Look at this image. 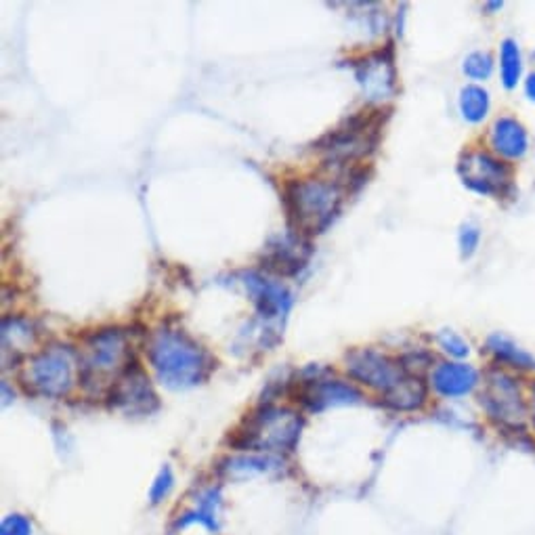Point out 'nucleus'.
<instances>
[{
  "instance_id": "obj_1",
  "label": "nucleus",
  "mask_w": 535,
  "mask_h": 535,
  "mask_svg": "<svg viewBox=\"0 0 535 535\" xmlns=\"http://www.w3.org/2000/svg\"><path fill=\"white\" fill-rule=\"evenodd\" d=\"M145 351L158 378L173 391L191 389L215 368L208 353L183 330L174 328H160L151 332Z\"/></svg>"
},
{
  "instance_id": "obj_2",
  "label": "nucleus",
  "mask_w": 535,
  "mask_h": 535,
  "mask_svg": "<svg viewBox=\"0 0 535 535\" xmlns=\"http://www.w3.org/2000/svg\"><path fill=\"white\" fill-rule=\"evenodd\" d=\"M343 204V191L332 181L304 179L286 190V206L298 233L315 235L330 225Z\"/></svg>"
},
{
  "instance_id": "obj_3",
  "label": "nucleus",
  "mask_w": 535,
  "mask_h": 535,
  "mask_svg": "<svg viewBox=\"0 0 535 535\" xmlns=\"http://www.w3.org/2000/svg\"><path fill=\"white\" fill-rule=\"evenodd\" d=\"M78 360V382H82L86 389H91V386L97 389L111 378L116 382L131 366L126 334L118 328H103V330L88 334L82 343Z\"/></svg>"
},
{
  "instance_id": "obj_4",
  "label": "nucleus",
  "mask_w": 535,
  "mask_h": 535,
  "mask_svg": "<svg viewBox=\"0 0 535 535\" xmlns=\"http://www.w3.org/2000/svg\"><path fill=\"white\" fill-rule=\"evenodd\" d=\"M80 376L78 353L69 346L51 345L32 355L21 372L23 385L45 397H63Z\"/></svg>"
},
{
  "instance_id": "obj_5",
  "label": "nucleus",
  "mask_w": 535,
  "mask_h": 535,
  "mask_svg": "<svg viewBox=\"0 0 535 535\" xmlns=\"http://www.w3.org/2000/svg\"><path fill=\"white\" fill-rule=\"evenodd\" d=\"M303 418L286 408H263L246 420L239 445L261 451H290L301 437Z\"/></svg>"
},
{
  "instance_id": "obj_6",
  "label": "nucleus",
  "mask_w": 535,
  "mask_h": 535,
  "mask_svg": "<svg viewBox=\"0 0 535 535\" xmlns=\"http://www.w3.org/2000/svg\"><path fill=\"white\" fill-rule=\"evenodd\" d=\"M382 111H361V114L353 116L346 120L343 126L336 128L323 139L321 150L326 151L332 162L346 164L363 158L374 150L376 141H378L380 126L385 125V116Z\"/></svg>"
},
{
  "instance_id": "obj_7",
  "label": "nucleus",
  "mask_w": 535,
  "mask_h": 535,
  "mask_svg": "<svg viewBox=\"0 0 535 535\" xmlns=\"http://www.w3.org/2000/svg\"><path fill=\"white\" fill-rule=\"evenodd\" d=\"M462 183L479 196L502 198L513 190V166L483 150H468L458 162Z\"/></svg>"
},
{
  "instance_id": "obj_8",
  "label": "nucleus",
  "mask_w": 535,
  "mask_h": 535,
  "mask_svg": "<svg viewBox=\"0 0 535 535\" xmlns=\"http://www.w3.org/2000/svg\"><path fill=\"white\" fill-rule=\"evenodd\" d=\"M481 405L491 420L507 428H523L527 418V405L521 395L519 382L504 369L493 368L481 391Z\"/></svg>"
},
{
  "instance_id": "obj_9",
  "label": "nucleus",
  "mask_w": 535,
  "mask_h": 535,
  "mask_svg": "<svg viewBox=\"0 0 535 535\" xmlns=\"http://www.w3.org/2000/svg\"><path fill=\"white\" fill-rule=\"evenodd\" d=\"M346 369L363 385L386 393L395 389L408 374L401 361L374 349H355L346 355Z\"/></svg>"
},
{
  "instance_id": "obj_10",
  "label": "nucleus",
  "mask_w": 535,
  "mask_h": 535,
  "mask_svg": "<svg viewBox=\"0 0 535 535\" xmlns=\"http://www.w3.org/2000/svg\"><path fill=\"white\" fill-rule=\"evenodd\" d=\"M111 403L126 414H150L158 408L156 393L139 363L133 361L111 385Z\"/></svg>"
},
{
  "instance_id": "obj_11",
  "label": "nucleus",
  "mask_w": 535,
  "mask_h": 535,
  "mask_svg": "<svg viewBox=\"0 0 535 535\" xmlns=\"http://www.w3.org/2000/svg\"><path fill=\"white\" fill-rule=\"evenodd\" d=\"M490 147L502 160H523L529 151V133L525 125L515 116H499L491 125Z\"/></svg>"
},
{
  "instance_id": "obj_12",
  "label": "nucleus",
  "mask_w": 535,
  "mask_h": 535,
  "mask_svg": "<svg viewBox=\"0 0 535 535\" xmlns=\"http://www.w3.org/2000/svg\"><path fill=\"white\" fill-rule=\"evenodd\" d=\"M479 378V369L470 366V363L445 361L433 369L431 385L441 397L458 399L477 389Z\"/></svg>"
},
{
  "instance_id": "obj_13",
  "label": "nucleus",
  "mask_w": 535,
  "mask_h": 535,
  "mask_svg": "<svg viewBox=\"0 0 535 535\" xmlns=\"http://www.w3.org/2000/svg\"><path fill=\"white\" fill-rule=\"evenodd\" d=\"M246 288H248L252 301L256 303L258 315L267 321H278L286 317L290 309V294L284 286L273 284V281L263 280L261 275H248L246 278Z\"/></svg>"
},
{
  "instance_id": "obj_14",
  "label": "nucleus",
  "mask_w": 535,
  "mask_h": 535,
  "mask_svg": "<svg viewBox=\"0 0 535 535\" xmlns=\"http://www.w3.org/2000/svg\"><path fill=\"white\" fill-rule=\"evenodd\" d=\"M361 399V393L355 386L345 385L338 380H309L303 382L301 401L307 403L311 409L334 408V405H349L357 403Z\"/></svg>"
},
{
  "instance_id": "obj_15",
  "label": "nucleus",
  "mask_w": 535,
  "mask_h": 535,
  "mask_svg": "<svg viewBox=\"0 0 535 535\" xmlns=\"http://www.w3.org/2000/svg\"><path fill=\"white\" fill-rule=\"evenodd\" d=\"M357 78L369 95L376 99H385L395 91V68H393V59L385 53H376L368 57L360 66Z\"/></svg>"
},
{
  "instance_id": "obj_16",
  "label": "nucleus",
  "mask_w": 535,
  "mask_h": 535,
  "mask_svg": "<svg viewBox=\"0 0 535 535\" xmlns=\"http://www.w3.org/2000/svg\"><path fill=\"white\" fill-rule=\"evenodd\" d=\"M487 351H490L493 360L502 363V366L519 369V372L535 369V357L531 353L523 349L521 345H516L513 338L502 332H493L491 336L487 338Z\"/></svg>"
},
{
  "instance_id": "obj_17",
  "label": "nucleus",
  "mask_w": 535,
  "mask_h": 535,
  "mask_svg": "<svg viewBox=\"0 0 535 535\" xmlns=\"http://www.w3.org/2000/svg\"><path fill=\"white\" fill-rule=\"evenodd\" d=\"M426 401V386L418 376L409 374L399 382L395 389L389 391L385 395V403L393 409H401V411H414L420 409Z\"/></svg>"
},
{
  "instance_id": "obj_18",
  "label": "nucleus",
  "mask_w": 535,
  "mask_h": 535,
  "mask_svg": "<svg viewBox=\"0 0 535 535\" xmlns=\"http://www.w3.org/2000/svg\"><path fill=\"white\" fill-rule=\"evenodd\" d=\"M458 109H460L462 120H466L468 125H481L491 109L490 91L481 85L462 86L460 95H458Z\"/></svg>"
},
{
  "instance_id": "obj_19",
  "label": "nucleus",
  "mask_w": 535,
  "mask_h": 535,
  "mask_svg": "<svg viewBox=\"0 0 535 535\" xmlns=\"http://www.w3.org/2000/svg\"><path fill=\"white\" fill-rule=\"evenodd\" d=\"M219 510H221V496L215 487L210 490H204L199 496L196 498V507L190 513L183 515V519L179 521L181 527L187 525H202L210 531H216L219 527Z\"/></svg>"
},
{
  "instance_id": "obj_20",
  "label": "nucleus",
  "mask_w": 535,
  "mask_h": 535,
  "mask_svg": "<svg viewBox=\"0 0 535 535\" xmlns=\"http://www.w3.org/2000/svg\"><path fill=\"white\" fill-rule=\"evenodd\" d=\"M523 78V53L515 38H504L499 45V80L507 91H515Z\"/></svg>"
},
{
  "instance_id": "obj_21",
  "label": "nucleus",
  "mask_w": 535,
  "mask_h": 535,
  "mask_svg": "<svg viewBox=\"0 0 535 535\" xmlns=\"http://www.w3.org/2000/svg\"><path fill=\"white\" fill-rule=\"evenodd\" d=\"M301 246V239H294V242H281L278 248H272L267 256L269 267L280 273H294L296 269H301L309 255V252H303Z\"/></svg>"
},
{
  "instance_id": "obj_22",
  "label": "nucleus",
  "mask_w": 535,
  "mask_h": 535,
  "mask_svg": "<svg viewBox=\"0 0 535 535\" xmlns=\"http://www.w3.org/2000/svg\"><path fill=\"white\" fill-rule=\"evenodd\" d=\"M275 460L272 458H258V456H242V458H231L227 462L225 473L229 477H250V474H261L267 473L269 468L275 466Z\"/></svg>"
},
{
  "instance_id": "obj_23",
  "label": "nucleus",
  "mask_w": 535,
  "mask_h": 535,
  "mask_svg": "<svg viewBox=\"0 0 535 535\" xmlns=\"http://www.w3.org/2000/svg\"><path fill=\"white\" fill-rule=\"evenodd\" d=\"M493 66H496V61H493V55L490 51H473L464 59L462 72L466 74V78L470 80L485 82L491 78Z\"/></svg>"
},
{
  "instance_id": "obj_24",
  "label": "nucleus",
  "mask_w": 535,
  "mask_h": 535,
  "mask_svg": "<svg viewBox=\"0 0 535 535\" xmlns=\"http://www.w3.org/2000/svg\"><path fill=\"white\" fill-rule=\"evenodd\" d=\"M437 345L441 346V351L448 353L450 357L454 360H464V357L470 353V346L466 340H464L460 334H456L454 330H443L437 334Z\"/></svg>"
},
{
  "instance_id": "obj_25",
  "label": "nucleus",
  "mask_w": 535,
  "mask_h": 535,
  "mask_svg": "<svg viewBox=\"0 0 535 535\" xmlns=\"http://www.w3.org/2000/svg\"><path fill=\"white\" fill-rule=\"evenodd\" d=\"M458 244H460V255L462 258H470L477 252L479 244H481V227L477 223L466 221L460 227V233H458Z\"/></svg>"
},
{
  "instance_id": "obj_26",
  "label": "nucleus",
  "mask_w": 535,
  "mask_h": 535,
  "mask_svg": "<svg viewBox=\"0 0 535 535\" xmlns=\"http://www.w3.org/2000/svg\"><path fill=\"white\" fill-rule=\"evenodd\" d=\"M174 487V477H173V470L168 466H164L160 473H158V477L154 481V485H151L150 490V502L151 504H160L164 498H168V493L173 491Z\"/></svg>"
},
{
  "instance_id": "obj_27",
  "label": "nucleus",
  "mask_w": 535,
  "mask_h": 535,
  "mask_svg": "<svg viewBox=\"0 0 535 535\" xmlns=\"http://www.w3.org/2000/svg\"><path fill=\"white\" fill-rule=\"evenodd\" d=\"M0 535H32V521L23 515H9L3 521Z\"/></svg>"
},
{
  "instance_id": "obj_28",
  "label": "nucleus",
  "mask_w": 535,
  "mask_h": 535,
  "mask_svg": "<svg viewBox=\"0 0 535 535\" xmlns=\"http://www.w3.org/2000/svg\"><path fill=\"white\" fill-rule=\"evenodd\" d=\"M525 97L529 99V101H533L535 103V72H531V74H527V78H525Z\"/></svg>"
},
{
  "instance_id": "obj_29",
  "label": "nucleus",
  "mask_w": 535,
  "mask_h": 535,
  "mask_svg": "<svg viewBox=\"0 0 535 535\" xmlns=\"http://www.w3.org/2000/svg\"><path fill=\"white\" fill-rule=\"evenodd\" d=\"M531 418H533V425H535V385L531 386Z\"/></svg>"
},
{
  "instance_id": "obj_30",
  "label": "nucleus",
  "mask_w": 535,
  "mask_h": 535,
  "mask_svg": "<svg viewBox=\"0 0 535 535\" xmlns=\"http://www.w3.org/2000/svg\"><path fill=\"white\" fill-rule=\"evenodd\" d=\"M502 7H504V3H490V4H487V9H490V11H493V9H502Z\"/></svg>"
},
{
  "instance_id": "obj_31",
  "label": "nucleus",
  "mask_w": 535,
  "mask_h": 535,
  "mask_svg": "<svg viewBox=\"0 0 535 535\" xmlns=\"http://www.w3.org/2000/svg\"><path fill=\"white\" fill-rule=\"evenodd\" d=\"M531 57H533V61H535V51H533V53H531Z\"/></svg>"
}]
</instances>
